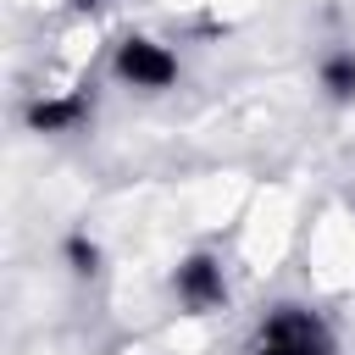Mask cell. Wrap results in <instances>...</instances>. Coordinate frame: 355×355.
Wrapping results in <instances>:
<instances>
[{
  "mask_svg": "<svg viewBox=\"0 0 355 355\" xmlns=\"http://www.w3.org/2000/svg\"><path fill=\"white\" fill-rule=\"evenodd\" d=\"M255 355H333V333L305 305H277L255 327Z\"/></svg>",
  "mask_w": 355,
  "mask_h": 355,
  "instance_id": "6da1fadb",
  "label": "cell"
},
{
  "mask_svg": "<svg viewBox=\"0 0 355 355\" xmlns=\"http://www.w3.org/2000/svg\"><path fill=\"white\" fill-rule=\"evenodd\" d=\"M116 72L128 83H139V89H166L178 78V55L166 44H155V39H122L116 44Z\"/></svg>",
  "mask_w": 355,
  "mask_h": 355,
  "instance_id": "7a4b0ae2",
  "label": "cell"
},
{
  "mask_svg": "<svg viewBox=\"0 0 355 355\" xmlns=\"http://www.w3.org/2000/svg\"><path fill=\"white\" fill-rule=\"evenodd\" d=\"M178 300L189 305V311H211V305H222L227 300V283H222V266L211 261V255H189L183 266H178Z\"/></svg>",
  "mask_w": 355,
  "mask_h": 355,
  "instance_id": "3957f363",
  "label": "cell"
},
{
  "mask_svg": "<svg viewBox=\"0 0 355 355\" xmlns=\"http://www.w3.org/2000/svg\"><path fill=\"white\" fill-rule=\"evenodd\" d=\"M83 111H89L83 94H67V100H33V105H28V122H33L39 133H61V128H72Z\"/></svg>",
  "mask_w": 355,
  "mask_h": 355,
  "instance_id": "277c9868",
  "label": "cell"
},
{
  "mask_svg": "<svg viewBox=\"0 0 355 355\" xmlns=\"http://www.w3.org/2000/svg\"><path fill=\"white\" fill-rule=\"evenodd\" d=\"M322 83H327L333 100H349V94H355V55H349V50L327 55V61H322Z\"/></svg>",
  "mask_w": 355,
  "mask_h": 355,
  "instance_id": "5b68a950",
  "label": "cell"
},
{
  "mask_svg": "<svg viewBox=\"0 0 355 355\" xmlns=\"http://www.w3.org/2000/svg\"><path fill=\"white\" fill-rule=\"evenodd\" d=\"M67 261H72V272H83V277H89V272L100 266V250H94L83 233H72V239H67Z\"/></svg>",
  "mask_w": 355,
  "mask_h": 355,
  "instance_id": "8992f818",
  "label": "cell"
}]
</instances>
